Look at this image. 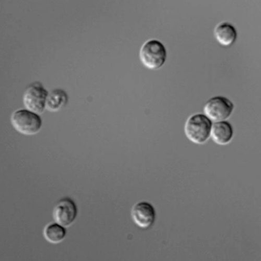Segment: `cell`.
<instances>
[{
    "label": "cell",
    "mask_w": 261,
    "mask_h": 261,
    "mask_svg": "<svg viewBox=\"0 0 261 261\" xmlns=\"http://www.w3.org/2000/svg\"><path fill=\"white\" fill-rule=\"evenodd\" d=\"M233 136V127L227 120L215 122L213 124L211 137L216 144L227 145L232 141Z\"/></svg>",
    "instance_id": "cell-8"
},
{
    "label": "cell",
    "mask_w": 261,
    "mask_h": 261,
    "mask_svg": "<svg viewBox=\"0 0 261 261\" xmlns=\"http://www.w3.org/2000/svg\"><path fill=\"white\" fill-rule=\"evenodd\" d=\"M213 121L205 114H197L190 116L185 126L188 139L197 144L206 143L211 137Z\"/></svg>",
    "instance_id": "cell-1"
},
{
    "label": "cell",
    "mask_w": 261,
    "mask_h": 261,
    "mask_svg": "<svg viewBox=\"0 0 261 261\" xmlns=\"http://www.w3.org/2000/svg\"><path fill=\"white\" fill-rule=\"evenodd\" d=\"M48 92L38 82L32 83L27 89L23 97V104L27 109L38 115L46 110Z\"/></svg>",
    "instance_id": "cell-5"
},
{
    "label": "cell",
    "mask_w": 261,
    "mask_h": 261,
    "mask_svg": "<svg viewBox=\"0 0 261 261\" xmlns=\"http://www.w3.org/2000/svg\"><path fill=\"white\" fill-rule=\"evenodd\" d=\"M68 101L69 96L66 92L62 89H55L48 95L46 110L51 113L58 112Z\"/></svg>",
    "instance_id": "cell-10"
},
{
    "label": "cell",
    "mask_w": 261,
    "mask_h": 261,
    "mask_svg": "<svg viewBox=\"0 0 261 261\" xmlns=\"http://www.w3.org/2000/svg\"><path fill=\"white\" fill-rule=\"evenodd\" d=\"M77 207L74 201L69 197L61 199L54 208L55 221L64 227L70 226L75 221Z\"/></svg>",
    "instance_id": "cell-6"
},
{
    "label": "cell",
    "mask_w": 261,
    "mask_h": 261,
    "mask_svg": "<svg viewBox=\"0 0 261 261\" xmlns=\"http://www.w3.org/2000/svg\"><path fill=\"white\" fill-rule=\"evenodd\" d=\"M214 36L221 45L228 47L234 44L238 34L233 25L227 21H224L216 27L214 30Z\"/></svg>",
    "instance_id": "cell-9"
},
{
    "label": "cell",
    "mask_w": 261,
    "mask_h": 261,
    "mask_svg": "<svg viewBox=\"0 0 261 261\" xmlns=\"http://www.w3.org/2000/svg\"><path fill=\"white\" fill-rule=\"evenodd\" d=\"M11 122L16 132L27 136L37 135L42 125L39 115L27 109L14 112L11 116Z\"/></svg>",
    "instance_id": "cell-3"
},
{
    "label": "cell",
    "mask_w": 261,
    "mask_h": 261,
    "mask_svg": "<svg viewBox=\"0 0 261 261\" xmlns=\"http://www.w3.org/2000/svg\"><path fill=\"white\" fill-rule=\"evenodd\" d=\"M132 216L135 223L142 229H148L154 224L156 212L150 203L142 201L136 204L132 211Z\"/></svg>",
    "instance_id": "cell-7"
},
{
    "label": "cell",
    "mask_w": 261,
    "mask_h": 261,
    "mask_svg": "<svg viewBox=\"0 0 261 261\" xmlns=\"http://www.w3.org/2000/svg\"><path fill=\"white\" fill-rule=\"evenodd\" d=\"M140 59L148 69L156 70L161 68L166 62L167 50L160 41L151 39L142 46L140 53Z\"/></svg>",
    "instance_id": "cell-2"
},
{
    "label": "cell",
    "mask_w": 261,
    "mask_h": 261,
    "mask_svg": "<svg viewBox=\"0 0 261 261\" xmlns=\"http://www.w3.org/2000/svg\"><path fill=\"white\" fill-rule=\"evenodd\" d=\"M67 234L65 227L58 223L47 225L43 230V235L46 240L51 244H58L62 242Z\"/></svg>",
    "instance_id": "cell-11"
},
{
    "label": "cell",
    "mask_w": 261,
    "mask_h": 261,
    "mask_svg": "<svg viewBox=\"0 0 261 261\" xmlns=\"http://www.w3.org/2000/svg\"><path fill=\"white\" fill-rule=\"evenodd\" d=\"M234 109V105L229 99L217 96L207 101L204 107V113L212 121L218 122L229 119Z\"/></svg>",
    "instance_id": "cell-4"
}]
</instances>
